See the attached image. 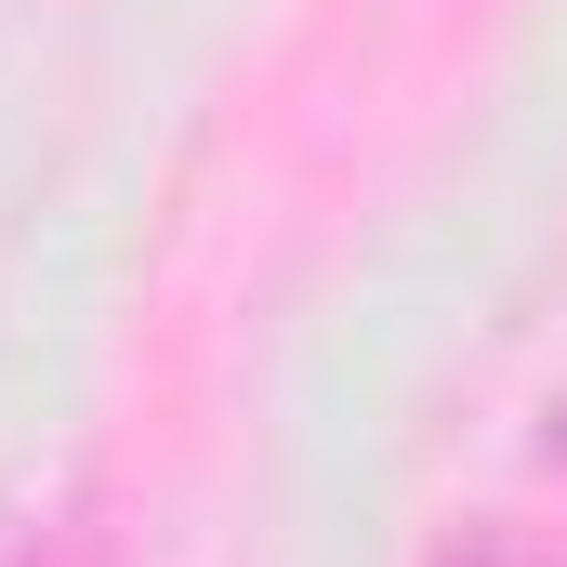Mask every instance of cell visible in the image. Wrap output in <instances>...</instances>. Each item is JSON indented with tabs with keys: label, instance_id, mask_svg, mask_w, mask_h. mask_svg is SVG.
Listing matches in <instances>:
<instances>
[{
	"label": "cell",
	"instance_id": "cell-1",
	"mask_svg": "<svg viewBox=\"0 0 567 567\" xmlns=\"http://www.w3.org/2000/svg\"><path fill=\"white\" fill-rule=\"evenodd\" d=\"M435 567H567V528H515V515H475V528H449Z\"/></svg>",
	"mask_w": 567,
	"mask_h": 567
},
{
	"label": "cell",
	"instance_id": "cell-2",
	"mask_svg": "<svg viewBox=\"0 0 567 567\" xmlns=\"http://www.w3.org/2000/svg\"><path fill=\"white\" fill-rule=\"evenodd\" d=\"M13 567H106V555H93V528H80V515H53V528H27V542H13Z\"/></svg>",
	"mask_w": 567,
	"mask_h": 567
},
{
	"label": "cell",
	"instance_id": "cell-3",
	"mask_svg": "<svg viewBox=\"0 0 567 567\" xmlns=\"http://www.w3.org/2000/svg\"><path fill=\"white\" fill-rule=\"evenodd\" d=\"M542 462H555V475H567V396H555V423H542Z\"/></svg>",
	"mask_w": 567,
	"mask_h": 567
}]
</instances>
